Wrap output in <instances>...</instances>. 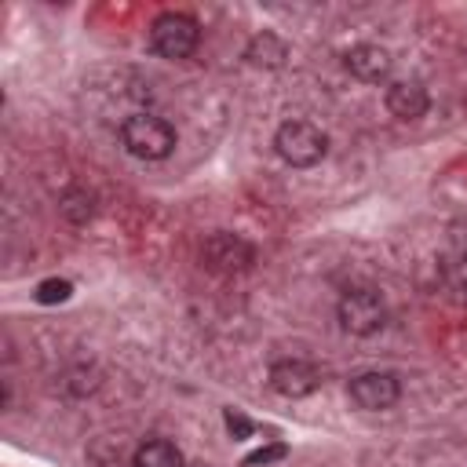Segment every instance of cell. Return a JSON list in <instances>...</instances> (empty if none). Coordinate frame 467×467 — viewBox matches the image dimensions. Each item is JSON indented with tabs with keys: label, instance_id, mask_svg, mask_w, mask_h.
<instances>
[{
	"label": "cell",
	"instance_id": "6da1fadb",
	"mask_svg": "<svg viewBox=\"0 0 467 467\" xmlns=\"http://www.w3.org/2000/svg\"><path fill=\"white\" fill-rule=\"evenodd\" d=\"M120 146L139 161H164L175 150V128L157 113H131L117 128Z\"/></svg>",
	"mask_w": 467,
	"mask_h": 467
},
{
	"label": "cell",
	"instance_id": "7a4b0ae2",
	"mask_svg": "<svg viewBox=\"0 0 467 467\" xmlns=\"http://www.w3.org/2000/svg\"><path fill=\"white\" fill-rule=\"evenodd\" d=\"M274 150L292 168H314L328 153V135L310 120H285L274 131Z\"/></svg>",
	"mask_w": 467,
	"mask_h": 467
},
{
	"label": "cell",
	"instance_id": "3957f363",
	"mask_svg": "<svg viewBox=\"0 0 467 467\" xmlns=\"http://www.w3.org/2000/svg\"><path fill=\"white\" fill-rule=\"evenodd\" d=\"M197 44H201V26L186 11H164L150 26V47H153V55H161L168 62L190 58L197 51Z\"/></svg>",
	"mask_w": 467,
	"mask_h": 467
},
{
	"label": "cell",
	"instance_id": "277c9868",
	"mask_svg": "<svg viewBox=\"0 0 467 467\" xmlns=\"http://www.w3.org/2000/svg\"><path fill=\"white\" fill-rule=\"evenodd\" d=\"M336 317L347 336H376L387 325V303L376 288H350L339 296Z\"/></svg>",
	"mask_w": 467,
	"mask_h": 467
},
{
	"label": "cell",
	"instance_id": "5b68a950",
	"mask_svg": "<svg viewBox=\"0 0 467 467\" xmlns=\"http://www.w3.org/2000/svg\"><path fill=\"white\" fill-rule=\"evenodd\" d=\"M201 263H204L212 274H244V270H252V263H255V248H252V241H244L241 234L219 230V234H212V237L204 241Z\"/></svg>",
	"mask_w": 467,
	"mask_h": 467
},
{
	"label": "cell",
	"instance_id": "8992f818",
	"mask_svg": "<svg viewBox=\"0 0 467 467\" xmlns=\"http://www.w3.org/2000/svg\"><path fill=\"white\" fill-rule=\"evenodd\" d=\"M347 394H350V401L358 405V409H365V412H383V409H390V405H398V398H401V383H398V376L394 372H358L350 383H347Z\"/></svg>",
	"mask_w": 467,
	"mask_h": 467
},
{
	"label": "cell",
	"instance_id": "52a82bcc",
	"mask_svg": "<svg viewBox=\"0 0 467 467\" xmlns=\"http://www.w3.org/2000/svg\"><path fill=\"white\" fill-rule=\"evenodd\" d=\"M266 379H270V387L281 398H306V394H314L321 387V372L310 361H303V358H281V361H274Z\"/></svg>",
	"mask_w": 467,
	"mask_h": 467
},
{
	"label": "cell",
	"instance_id": "ba28073f",
	"mask_svg": "<svg viewBox=\"0 0 467 467\" xmlns=\"http://www.w3.org/2000/svg\"><path fill=\"white\" fill-rule=\"evenodd\" d=\"M343 66H347L350 77H358V80H365V84H379V80L390 77L394 58H390V51L379 47V44H354V47L343 55Z\"/></svg>",
	"mask_w": 467,
	"mask_h": 467
},
{
	"label": "cell",
	"instance_id": "9c48e42d",
	"mask_svg": "<svg viewBox=\"0 0 467 467\" xmlns=\"http://www.w3.org/2000/svg\"><path fill=\"white\" fill-rule=\"evenodd\" d=\"M387 109L398 120H420L431 109V95L420 80H390L387 84Z\"/></svg>",
	"mask_w": 467,
	"mask_h": 467
},
{
	"label": "cell",
	"instance_id": "30bf717a",
	"mask_svg": "<svg viewBox=\"0 0 467 467\" xmlns=\"http://www.w3.org/2000/svg\"><path fill=\"white\" fill-rule=\"evenodd\" d=\"M285 58H288V44L270 29H259L244 47V62L255 69H277L285 66Z\"/></svg>",
	"mask_w": 467,
	"mask_h": 467
},
{
	"label": "cell",
	"instance_id": "8fae6325",
	"mask_svg": "<svg viewBox=\"0 0 467 467\" xmlns=\"http://www.w3.org/2000/svg\"><path fill=\"white\" fill-rule=\"evenodd\" d=\"M58 212H62L66 223L84 226V223L95 219V193H91L88 186H66V190L58 193Z\"/></svg>",
	"mask_w": 467,
	"mask_h": 467
},
{
	"label": "cell",
	"instance_id": "7c38bea8",
	"mask_svg": "<svg viewBox=\"0 0 467 467\" xmlns=\"http://www.w3.org/2000/svg\"><path fill=\"white\" fill-rule=\"evenodd\" d=\"M131 467H186L179 445H171L168 438H150L135 449V460Z\"/></svg>",
	"mask_w": 467,
	"mask_h": 467
},
{
	"label": "cell",
	"instance_id": "4fadbf2b",
	"mask_svg": "<svg viewBox=\"0 0 467 467\" xmlns=\"http://www.w3.org/2000/svg\"><path fill=\"white\" fill-rule=\"evenodd\" d=\"M441 277H445V285H449L452 292L467 296V255H463V252H456V255L441 259Z\"/></svg>",
	"mask_w": 467,
	"mask_h": 467
},
{
	"label": "cell",
	"instance_id": "5bb4252c",
	"mask_svg": "<svg viewBox=\"0 0 467 467\" xmlns=\"http://www.w3.org/2000/svg\"><path fill=\"white\" fill-rule=\"evenodd\" d=\"M69 296H73V285H69L66 277H47V281L36 285V303H44V306H51V303H66Z\"/></svg>",
	"mask_w": 467,
	"mask_h": 467
},
{
	"label": "cell",
	"instance_id": "9a60e30c",
	"mask_svg": "<svg viewBox=\"0 0 467 467\" xmlns=\"http://www.w3.org/2000/svg\"><path fill=\"white\" fill-rule=\"evenodd\" d=\"M285 456H288V445H285V441H274V445H263V449L248 452V456H244V467H266V463H277V460H285Z\"/></svg>",
	"mask_w": 467,
	"mask_h": 467
},
{
	"label": "cell",
	"instance_id": "2e32d148",
	"mask_svg": "<svg viewBox=\"0 0 467 467\" xmlns=\"http://www.w3.org/2000/svg\"><path fill=\"white\" fill-rule=\"evenodd\" d=\"M223 423H226V431H230L234 441L252 438V431H255V423H252L244 412H237V409H226V412H223Z\"/></svg>",
	"mask_w": 467,
	"mask_h": 467
}]
</instances>
